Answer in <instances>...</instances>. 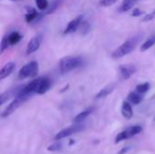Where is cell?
Returning <instances> with one entry per match:
<instances>
[{"instance_id":"cell-1","label":"cell","mask_w":155,"mask_h":154,"mask_svg":"<svg viewBox=\"0 0 155 154\" xmlns=\"http://www.w3.org/2000/svg\"><path fill=\"white\" fill-rule=\"evenodd\" d=\"M139 40H140V37H138V36H134V37L126 40L124 43H123L118 48H116L113 52L112 57L114 59H118V58H122V57L129 54L130 53H132L134 50L137 44L139 43Z\"/></svg>"},{"instance_id":"cell-2","label":"cell","mask_w":155,"mask_h":154,"mask_svg":"<svg viewBox=\"0 0 155 154\" xmlns=\"http://www.w3.org/2000/svg\"><path fill=\"white\" fill-rule=\"evenodd\" d=\"M83 64V58L80 56H65L59 62V68L62 74H66Z\"/></svg>"},{"instance_id":"cell-3","label":"cell","mask_w":155,"mask_h":154,"mask_svg":"<svg viewBox=\"0 0 155 154\" xmlns=\"http://www.w3.org/2000/svg\"><path fill=\"white\" fill-rule=\"evenodd\" d=\"M38 63L36 61H31L25 64L18 72V78L21 80L26 78H33L35 77L38 74Z\"/></svg>"},{"instance_id":"cell-4","label":"cell","mask_w":155,"mask_h":154,"mask_svg":"<svg viewBox=\"0 0 155 154\" xmlns=\"http://www.w3.org/2000/svg\"><path fill=\"white\" fill-rule=\"evenodd\" d=\"M83 130H84V126L83 124H74L71 125L67 128H64L63 130H61L60 132H58L56 133V135L54 136V140L55 141H59L62 140L64 138H66L72 134L77 133L79 132H82Z\"/></svg>"},{"instance_id":"cell-5","label":"cell","mask_w":155,"mask_h":154,"mask_svg":"<svg viewBox=\"0 0 155 154\" xmlns=\"http://www.w3.org/2000/svg\"><path fill=\"white\" fill-rule=\"evenodd\" d=\"M28 98H25V97H21V96H19V97H15L9 104H8V106L1 113V117L4 119V118H6V117H8L9 115H11L24 102H25L26 100H27Z\"/></svg>"},{"instance_id":"cell-6","label":"cell","mask_w":155,"mask_h":154,"mask_svg":"<svg viewBox=\"0 0 155 154\" xmlns=\"http://www.w3.org/2000/svg\"><path fill=\"white\" fill-rule=\"evenodd\" d=\"M51 86V81L47 77H39L36 78V89L35 93L44 94L45 93Z\"/></svg>"},{"instance_id":"cell-7","label":"cell","mask_w":155,"mask_h":154,"mask_svg":"<svg viewBox=\"0 0 155 154\" xmlns=\"http://www.w3.org/2000/svg\"><path fill=\"white\" fill-rule=\"evenodd\" d=\"M43 41V36L42 34H36L35 35L27 44L26 46V54H31L35 52H36Z\"/></svg>"},{"instance_id":"cell-8","label":"cell","mask_w":155,"mask_h":154,"mask_svg":"<svg viewBox=\"0 0 155 154\" xmlns=\"http://www.w3.org/2000/svg\"><path fill=\"white\" fill-rule=\"evenodd\" d=\"M83 18H84V16L81 15L76 16L72 21H70L68 23V25H66L64 31V34H73V33L76 32L77 29L81 26V25L83 23Z\"/></svg>"},{"instance_id":"cell-9","label":"cell","mask_w":155,"mask_h":154,"mask_svg":"<svg viewBox=\"0 0 155 154\" xmlns=\"http://www.w3.org/2000/svg\"><path fill=\"white\" fill-rule=\"evenodd\" d=\"M120 74L124 80H128L136 72V67L134 64H122L119 66Z\"/></svg>"},{"instance_id":"cell-10","label":"cell","mask_w":155,"mask_h":154,"mask_svg":"<svg viewBox=\"0 0 155 154\" xmlns=\"http://www.w3.org/2000/svg\"><path fill=\"white\" fill-rule=\"evenodd\" d=\"M43 16H44V14H40L35 8L30 7L28 9V11H27V13L25 14V21L27 23H33L35 21H37V20L42 19Z\"/></svg>"},{"instance_id":"cell-11","label":"cell","mask_w":155,"mask_h":154,"mask_svg":"<svg viewBox=\"0 0 155 154\" xmlns=\"http://www.w3.org/2000/svg\"><path fill=\"white\" fill-rule=\"evenodd\" d=\"M15 68V63L10 62V63L5 64L2 67V69L0 71V80H4L5 78L9 76L14 72Z\"/></svg>"},{"instance_id":"cell-12","label":"cell","mask_w":155,"mask_h":154,"mask_svg":"<svg viewBox=\"0 0 155 154\" xmlns=\"http://www.w3.org/2000/svg\"><path fill=\"white\" fill-rule=\"evenodd\" d=\"M122 114L126 119H131L134 115L133 108L129 102H123L122 103Z\"/></svg>"},{"instance_id":"cell-13","label":"cell","mask_w":155,"mask_h":154,"mask_svg":"<svg viewBox=\"0 0 155 154\" xmlns=\"http://www.w3.org/2000/svg\"><path fill=\"white\" fill-rule=\"evenodd\" d=\"M127 99H128V102L129 103H132L133 104H140L143 100V97L142 94L138 93L137 92H133L131 93H129V95L127 96Z\"/></svg>"},{"instance_id":"cell-14","label":"cell","mask_w":155,"mask_h":154,"mask_svg":"<svg viewBox=\"0 0 155 154\" xmlns=\"http://www.w3.org/2000/svg\"><path fill=\"white\" fill-rule=\"evenodd\" d=\"M140 0H124L123 3L120 5V7H119V11L120 12H127V11H129Z\"/></svg>"},{"instance_id":"cell-15","label":"cell","mask_w":155,"mask_h":154,"mask_svg":"<svg viewBox=\"0 0 155 154\" xmlns=\"http://www.w3.org/2000/svg\"><path fill=\"white\" fill-rule=\"evenodd\" d=\"M114 84H110V85H107L106 87L103 88L96 95H95V98L96 99H101V98H104L106 97L107 95H109L114 90Z\"/></svg>"},{"instance_id":"cell-16","label":"cell","mask_w":155,"mask_h":154,"mask_svg":"<svg viewBox=\"0 0 155 154\" xmlns=\"http://www.w3.org/2000/svg\"><path fill=\"white\" fill-rule=\"evenodd\" d=\"M93 111H94V108H87V109H85L84 111H83V112H81L80 113H78L75 117H74V123H81L82 121H84L86 117H88L92 113H93Z\"/></svg>"},{"instance_id":"cell-17","label":"cell","mask_w":155,"mask_h":154,"mask_svg":"<svg viewBox=\"0 0 155 154\" xmlns=\"http://www.w3.org/2000/svg\"><path fill=\"white\" fill-rule=\"evenodd\" d=\"M8 36V41L10 45H15L16 44H18L20 42V40L22 39V34L19 32H12L10 34L7 35Z\"/></svg>"},{"instance_id":"cell-18","label":"cell","mask_w":155,"mask_h":154,"mask_svg":"<svg viewBox=\"0 0 155 154\" xmlns=\"http://www.w3.org/2000/svg\"><path fill=\"white\" fill-rule=\"evenodd\" d=\"M155 44V34H153V35H151L142 45H141V48H140V50H141V52H145V51H147L148 49H150L151 47H153V45Z\"/></svg>"},{"instance_id":"cell-19","label":"cell","mask_w":155,"mask_h":154,"mask_svg":"<svg viewBox=\"0 0 155 154\" xmlns=\"http://www.w3.org/2000/svg\"><path fill=\"white\" fill-rule=\"evenodd\" d=\"M35 1L37 8L40 11H43V13L45 12L48 9V7H49L48 0H35Z\"/></svg>"},{"instance_id":"cell-20","label":"cell","mask_w":155,"mask_h":154,"mask_svg":"<svg viewBox=\"0 0 155 154\" xmlns=\"http://www.w3.org/2000/svg\"><path fill=\"white\" fill-rule=\"evenodd\" d=\"M128 138H130V135H129V133H128V130H125V131H123L121 132L120 133L117 134V136L115 137V140H114V143H119L124 140H127Z\"/></svg>"},{"instance_id":"cell-21","label":"cell","mask_w":155,"mask_h":154,"mask_svg":"<svg viewBox=\"0 0 155 154\" xmlns=\"http://www.w3.org/2000/svg\"><path fill=\"white\" fill-rule=\"evenodd\" d=\"M127 130H128L130 137H133L134 135H137V134L141 133L143 132V127L140 126V125H134V126H132L131 128H129Z\"/></svg>"},{"instance_id":"cell-22","label":"cell","mask_w":155,"mask_h":154,"mask_svg":"<svg viewBox=\"0 0 155 154\" xmlns=\"http://www.w3.org/2000/svg\"><path fill=\"white\" fill-rule=\"evenodd\" d=\"M150 89V84L149 83H143L140 84L136 86V92L140 94L145 93Z\"/></svg>"},{"instance_id":"cell-23","label":"cell","mask_w":155,"mask_h":154,"mask_svg":"<svg viewBox=\"0 0 155 154\" xmlns=\"http://www.w3.org/2000/svg\"><path fill=\"white\" fill-rule=\"evenodd\" d=\"M9 45H10V44H9V41H8V36L5 35L2 38V41H1V54H3L9 47Z\"/></svg>"},{"instance_id":"cell-24","label":"cell","mask_w":155,"mask_h":154,"mask_svg":"<svg viewBox=\"0 0 155 154\" xmlns=\"http://www.w3.org/2000/svg\"><path fill=\"white\" fill-rule=\"evenodd\" d=\"M48 152H58V151H61L62 150V144L60 143H53L51 145H49L46 149Z\"/></svg>"},{"instance_id":"cell-25","label":"cell","mask_w":155,"mask_h":154,"mask_svg":"<svg viewBox=\"0 0 155 154\" xmlns=\"http://www.w3.org/2000/svg\"><path fill=\"white\" fill-rule=\"evenodd\" d=\"M154 18H155V10H153L152 13H150V14L146 15L143 17V22H149V21H152V20H153Z\"/></svg>"},{"instance_id":"cell-26","label":"cell","mask_w":155,"mask_h":154,"mask_svg":"<svg viewBox=\"0 0 155 154\" xmlns=\"http://www.w3.org/2000/svg\"><path fill=\"white\" fill-rule=\"evenodd\" d=\"M117 0H101L100 4L103 6H110L112 5H114Z\"/></svg>"},{"instance_id":"cell-27","label":"cell","mask_w":155,"mask_h":154,"mask_svg":"<svg viewBox=\"0 0 155 154\" xmlns=\"http://www.w3.org/2000/svg\"><path fill=\"white\" fill-rule=\"evenodd\" d=\"M131 147L130 146H124V148H122L119 152H118V153L117 154H126L129 151H131Z\"/></svg>"},{"instance_id":"cell-28","label":"cell","mask_w":155,"mask_h":154,"mask_svg":"<svg viewBox=\"0 0 155 154\" xmlns=\"http://www.w3.org/2000/svg\"><path fill=\"white\" fill-rule=\"evenodd\" d=\"M144 12L143 11H142L141 9H139V8H136V9H134V12H133V14H132V15L133 16H140L141 15H143Z\"/></svg>"},{"instance_id":"cell-29","label":"cell","mask_w":155,"mask_h":154,"mask_svg":"<svg viewBox=\"0 0 155 154\" xmlns=\"http://www.w3.org/2000/svg\"><path fill=\"white\" fill-rule=\"evenodd\" d=\"M10 1H21V0H10Z\"/></svg>"}]
</instances>
